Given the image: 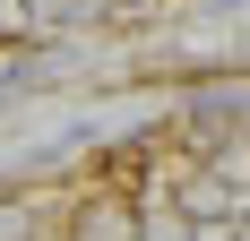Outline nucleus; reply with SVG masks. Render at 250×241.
Instances as JSON below:
<instances>
[{
    "mask_svg": "<svg viewBox=\"0 0 250 241\" xmlns=\"http://www.w3.org/2000/svg\"><path fill=\"white\" fill-rule=\"evenodd\" d=\"M78 190H52V181H26V190H0V241H61Z\"/></svg>",
    "mask_w": 250,
    "mask_h": 241,
    "instance_id": "f257e3e1",
    "label": "nucleus"
}]
</instances>
